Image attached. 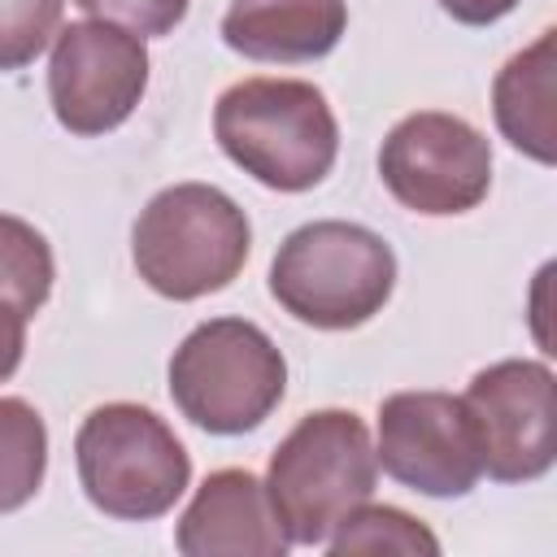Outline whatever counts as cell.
Listing matches in <instances>:
<instances>
[{
	"mask_svg": "<svg viewBox=\"0 0 557 557\" xmlns=\"http://www.w3.org/2000/svg\"><path fill=\"white\" fill-rule=\"evenodd\" d=\"M83 496L117 522L165 518L191 487V453L174 426L135 400L96 405L74 435Z\"/></svg>",
	"mask_w": 557,
	"mask_h": 557,
	"instance_id": "obj_5",
	"label": "cell"
},
{
	"mask_svg": "<svg viewBox=\"0 0 557 557\" xmlns=\"http://www.w3.org/2000/svg\"><path fill=\"white\" fill-rule=\"evenodd\" d=\"M83 13H91L96 22H113V26H126L131 35L139 39H157V35H170L191 0H74Z\"/></svg>",
	"mask_w": 557,
	"mask_h": 557,
	"instance_id": "obj_18",
	"label": "cell"
},
{
	"mask_svg": "<svg viewBox=\"0 0 557 557\" xmlns=\"http://www.w3.org/2000/svg\"><path fill=\"white\" fill-rule=\"evenodd\" d=\"M496 131L531 161H557V30L544 26L535 44L513 52L492 78Z\"/></svg>",
	"mask_w": 557,
	"mask_h": 557,
	"instance_id": "obj_13",
	"label": "cell"
},
{
	"mask_svg": "<svg viewBox=\"0 0 557 557\" xmlns=\"http://www.w3.org/2000/svg\"><path fill=\"white\" fill-rule=\"evenodd\" d=\"M283 392L287 361L248 318H209L191 326L170 357V396L178 413L209 435L257 431Z\"/></svg>",
	"mask_w": 557,
	"mask_h": 557,
	"instance_id": "obj_6",
	"label": "cell"
},
{
	"mask_svg": "<svg viewBox=\"0 0 557 557\" xmlns=\"http://www.w3.org/2000/svg\"><path fill=\"white\" fill-rule=\"evenodd\" d=\"M374 461L409 492L435 500L474 492L483 461L466 400L448 392H392L379 405Z\"/></svg>",
	"mask_w": 557,
	"mask_h": 557,
	"instance_id": "obj_9",
	"label": "cell"
},
{
	"mask_svg": "<svg viewBox=\"0 0 557 557\" xmlns=\"http://www.w3.org/2000/svg\"><path fill=\"white\" fill-rule=\"evenodd\" d=\"M326 548L335 557H352V553H400V557H435L440 553V540L435 531L396 509V505H357L331 535H326Z\"/></svg>",
	"mask_w": 557,
	"mask_h": 557,
	"instance_id": "obj_16",
	"label": "cell"
},
{
	"mask_svg": "<svg viewBox=\"0 0 557 557\" xmlns=\"http://www.w3.org/2000/svg\"><path fill=\"white\" fill-rule=\"evenodd\" d=\"M348 30V0H231L222 44L248 61H322Z\"/></svg>",
	"mask_w": 557,
	"mask_h": 557,
	"instance_id": "obj_12",
	"label": "cell"
},
{
	"mask_svg": "<svg viewBox=\"0 0 557 557\" xmlns=\"http://www.w3.org/2000/svg\"><path fill=\"white\" fill-rule=\"evenodd\" d=\"M148 48L139 35L113 22H70L52 39L48 57V104L57 122L96 139L117 131L148 91Z\"/></svg>",
	"mask_w": 557,
	"mask_h": 557,
	"instance_id": "obj_8",
	"label": "cell"
},
{
	"mask_svg": "<svg viewBox=\"0 0 557 557\" xmlns=\"http://www.w3.org/2000/svg\"><path fill=\"white\" fill-rule=\"evenodd\" d=\"M435 4L461 26H492L518 9V0H435Z\"/></svg>",
	"mask_w": 557,
	"mask_h": 557,
	"instance_id": "obj_20",
	"label": "cell"
},
{
	"mask_svg": "<svg viewBox=\"0 0 557 557\" xmlns=\"http://www.w3.org/2000/svg\"><path fill=\"white\" fill-rule=\"evenodd\" d=\"M52 244L26 218L0 213V305L17 309L22 318H35L52 296Z\"/></svg>",
	"mask_w": 557,
	"mask_h": 557,
	"instance_id": "obj_15",
	"label": "cell"
},
{
	"mask_svg": "<svg viewBox=\"0 0 557 557\" xmlns=\"http://www.w3.org/2000/svg\"><path fill=\"white\" fill-rule=\"evenodd\" d=\"M379 178L396 205L422 218H457L492 191V144L457 113L418 109L383 135Z\"/></svg>",
	"mask_w": 557,
	"mask_h": 557,
	"instance_id": "obj_7",
	"label": "cell"
},
{
	"mask_svg": "<svg viewBox=\"0 0 557 557\" xmlns=\"http://www.w3.org/2000/svg\"><path fill=\"white\" fill-rule=\"evenodd\" d=\"M218 148L270 191L318 187L339 157V122L305 78H239L213 104Z\"/></svg>",
	"mask_w": 557,
	"mask_h": 557,
	"instance_id": "obj_1",
	"label": "cell"
},
{
	"mask_svg": "<svg viewBox=\"0 0 557 557\" xmlns=\"http://www.w3.org/2000/svg\"><path fill=\"white\" fill-rule=\"evenodd\" d=\"M26 322L17 309L0 305V383H9L22 366V352H26Z\"/></svg>",
	"mask_w": 557,
	"mask_h": 557,
	"instance_id": "obj_19",
	"label": "cell"
},
{
	"mask_svg": "<svg viewBox=\"0 0 557 557\" xmlns=\"http://www.w3.org/2000/svg\"><path fill=\"white\" fill-rule=\"evenodd\" d=\"M65 0H0V74L30 65L61 30Z\"/></svg>",
	"mask_w": 557,
	"mask_h": 557,
	"instance_id": "obj_17",
	"label": "cell"
},
{
	"mask_svg": "<svg viewBox=\"0 0 557 557\" xmlns=\"http://www.w3.org/2000/svg\"><path fill=\"white\" fill-rule=\"evenodd\" d=\"M48 474V426L22 396H0V513L35 500Z\"/></svg>",
	"mask_w": 557,
	"mask_h": 557,
	"instance_id": "obj_14",
	"label": "cell"
},
{
	"mask_svg": "<svg viewBox=\"0 0 557 557\" xmlns=\"http://www.w3.org/2000/svg\"><path fill=\"white\" fill-rule=\"evenodd\" d=\"M183 557H283L292 544L252 470H213L174 527Z\"/></svg>",
	"mask_w": 557,
	"mask_h": 557,
	"instance_id": "obj_11",
	"label": "cell"
},
{
	"mask_svg": "<svg viewBox=\"0 0 557 557\" xmlns=\"http://www.w3.org/2000/svg\"><path fill=\"white\" fill-rule=\"evenodd\" d=\"M248 252V213L213 183L161 187L131 226L135 270L165 300H200L231 287Z\"/></svg>",
	"mask_w": 557,
	"mask_h": 557,
	"instance_id": "obj_4",
	"label": "cell"
},
{
	"mask_svg": "<svg viewBox=\"0 0 557 557\" xmlns=\"http://www.w3.org/2000/svg\"><path fill=\"white\" fill-rule=\"evenodd\" d=\"M466 409L479 435L483 474L496 483H531L553 470V370L548 361H492L466 387Z\"/></svg>",
	"mask_w": 557,
	"mask_h": 557,
	"instance_id": "obj_10",
	"label": "cell"
},
{
	"mask_svg": "<svg viewBox=\"0 0 557 557\" xmlns=\"http://www.w3.org/2000/svg\"><path fill=\"white\" fill-rule=\"evenodd\" d=\"M396 287V252L361 222L322 218L296 226L270 261V296L313 331H357Z\"/></svg>",
	"mask_w": 557,
	"mask_h": 557,
	"instance_id": "obj_3",
	"label": "cell"
},
{
	"mask_svg": "<svg viewBox=\"0 0 557 557\" xmlns=\"http://www.w3.org/2000/svg\"><path fill=\"white\" fill-rule=\"evenodd\" d=\"M261 483L287 544H326V535L374 496L379 461L370 426L352 409L305 413L270 453Z\"/></svg>",
	"mask_w": 557,
	"mask_h": 557,
	"instance_id": "obj_2",
	"label": "cell"
}]
</instances>
